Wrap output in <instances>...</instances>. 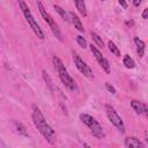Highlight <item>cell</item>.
Returning a JSON list of instances; mask_svg holds the SVG:
<instances>
[{
  "mask_svg": "<svg viewBox=\"0 0 148 148\" xmlns=\"http://www.w3.org/2000/svg\"><path fill=\"white\" fill-rule=\"evenodd\" d=\"M105 88H106V90H109L110 92H112V94H116L117 91H116V89H114V87L113 86H111L109 82H106L105 83Z\"/></svg>",
  "mask_w": 148,
  "mask_h": 148,
  "instance_id": "21",
  "label": "cell"
},
{
  "mask_svg": "<svg viewBox=\"0 0 148 148\" xmlns=\"http://www.w3.org/2000/svg\"><path fill=\"white\" fill-rule=\"evenodd\" d=\"M134 44H135V46H136V52H138L139 57L142 58L143 54H145V49H146L143 40L140 39L139 37H134Z\"/></svg>",
  "mask_w": 148,
  "mask_h": 148,
  "instance_id": "12",
  "label": "cell"
},
{
  "mask_svg": "<svg viewBox=\"0 0 148 148\" xmlns=\"http://www.w3.org/2000/svg\"><path fill=\"white\" fill-rule=\"evenodd\" d=\"M89 47H90V51L92 52V54H94V57H95V59L97 60V62H98V65L105 71V73H110V64H109V61H108V59L102 54V52L95 46V45H92V44H90L89 45Z\"/></svg>",
  "mask_w": 148,
  "mask_h": 148,
  "instance_id": "8",
  "label": "cell"
},
{
  "mask_svg": "<svg viewBox=\"0 0 148 148\" xmlns=\"http://www.w3.org/2000/svg\"><path fill=\"white\" fill-rule=\"evenodd\" d=\"M131 106L133 108V110L138 113V114H141V113H143V114H146L147 116V111H148V109H147V105L145 104V103H142V102H140V101H136V99H133L132 102H131Z\"/></svg>",
  "mask_w": 148,
  "mask_h": 148,
  "instance_id": "9",
  "label": "cell"
},
{
  "mask_svg": "<svg viewBox=\"0 0 148 148\" xmlns=\"http://www.w3.org/2000/svg\"><path fill=\"white\" fill-rule=\"evenodd\" d=\"M80 120L89 127L91 134H92L96 139H103V138L105 136V133H104L102 126L99 125V123H98L92 116L87 114V113H81V114H80Z\"/></svg>",
  "mask_w": 148,
  "mask_h": 148,
  "instance_id": "4",
  "label": "cell"
},
{
  "mask_svg": "<svg viewBox=\"0 0 148 148\" xmlns=\"http://www.w3.org/2000/svg\"><path fill=\"white\" fill-rule=\"evenodd\" d=\"M17 2H18V6H20V8H21V10H22V13H23V15H24V17H25L28 24L30 25V28L32 29V31L35 32V35H36L38 38L43 39V38H44V32L42 31L40 27L38 25L37 21L35 20V17H34L31 10L29 9L28 5L25 3V1H24V0H17Z\"/></svg>",
  "mask_w": 148,
  "mask_h": 148,
  "instance_id": "3",
  "label": "cell"
},
{
  "mask_svg": "<svg viewBox=\"0 0 148 148\" xmlns=\"http://www.w3.org/2000/svg\"><path fill=\"white\" fill-rule=\"evenodd\" d=\"M105 113L109 118V120L111 121V124L120 132V133H124L125 132V125H124V121L121 119V117L117 113V111L114 110V108L110 104H105Z\"/></svg>",
  "mask_w": 148,
  "mask_h": 148,
  "instance_id": "6",
  "label": "cell"
},
{
  "mask_svg": "<svg viewBox=\"0 0 148 148\" xmlns=\"http://www.w3.org/2000/svg\"><path fill=\"white\" fill-rule=\"evenodd\" d=\"M140 3H141V0H133V5H134L135 7H139Z\"/></svg>",
  "mask_w": 148,
  "mask_h": 148,
  "instance_id": "24",
  "label": "cell"
},
{
  "mask_svg": "<svg viewBox=\"0 0 148 148\" xmlns=\"http://www.w3.org/2000/svg\"><path fill=\"white\" fill-rule=\"evenodd\" d=\"M37 6H38V10H39V13H40V15H42V17L44 18V21L49 24V27H50V29L52 30V32L54 34V36L59 39V40H61L62 38H61V34H60V30H59V28H58V25H57V23H56V21H54V18L46 12V9H45V7L43 6V3L40 2V1H37Z\"/></svg>",
  "mask_w": 148,
  "mask_h": 148,
  "instance_id": "5",
  "label": "cell"
},
{
  "mask_svg": "<svg viewBox=\"0 0 148 148\" xmlns=\"http://www.w3.org/2000/svg\"><path fill=\"white\" fill-rule=\"evenodd\" d=\"M108 47H109L110 52L113 53L116 57H120V51H119L118 46H117L112 40H109V42H108Z\"/></svg>",
  "mask_w": 148,
  "mask_h": 148,
  "instance_id": "17",
  "label": "cell"
},
{
  "mask_svg": "<svg viewBox=\"0 0 148 148\" xmlns=\"http://www.w3.org/2000/svg\"><path fill=\"white\" fill-rule=\"evenodd\" d=\"M102 1H104V0H102Z\"/></svg>",
  "mask_w": 148,
  "mask_h": 148,
  "instance_id": "25",
  "label": "cell"
},
{
  "mask_svg": "<svg viewBox=\"0 0 148 148\" xmlns=\"http://www.w3.org/2000/svg\"><path fill=\"white\" fill-rule=\"evenodd\" d=\"M42 76H43V79H44V81H45V83H46V86H47V88L50 89V91H54V86H53V83H52V80H51V77H50V75L45 72V71H42Z\"/></svg>",
  "mask_w": 148,
  "mask_h": 148,
  "instance_id": "14",
  "label": "cell"
},
{
  "mask_svg": "<svg viewBox=\"0 0 148 148\" xmlns=\"http://www.w3.org/2000/svg\"><path fill=\"white\" fill-rule=\"evenodd\" d=\"M76 42H77V44L82 47V49H86L87 47V40H86V38L84 37H82V36H76Z\"/></svg>",
  "mask_w": 148,
  "mask_h": 148,
  "instance_id": "20",
  "label": "cell"
},
{
  "mask_svg": "<svg viewBox=\"0 0 148 148\" xmlns=\"http://www.w3.org/2000/svg\"><path fill=\"white\" fill-rule=\"evenodd\" d=\"M14 126H15L16 132H17L18 134H22V135L28 136V132L25 131V127H24V126H23L21 123H14Z\"/></svg>",
  "mask_w": 148,
  "mask_h": 148,
  "instance_id": "19",
  "label": "cell"
},
{
  "mask_svg": "<svg viewBox=\"0 0 148 148\" xmlns=\"http://www.w3.org/2000/svg\"><path fill=\"white\" fill-rule=\"evenodd\" d=\"M31 118H32V123H34L35 127L39 131V133L44 136V139L50 145L56 143L57 134H56L54 130L46 121L44 114L42 113V111H40V109L38 108L37 104H32V106H31Z\"/></svg>",
  "mask_w": 148,
  "mask_h": 148,
  "instance_id": "1",
  "label": "cell"
},
{
  "mask_svg": "<svg viewBox=\"0 0 148 148\" xmlns=\"http://www.w3.org/2000/svg\"><path fill=\"white\" fill-rule=\"evenodd\" d=\"M119 5H120L123 8H126V7H127V3H126L125 0H119Z\"/></svg>",
  "mask_w": 148,
  "mask_h": 148,
  "instance_id": "23",
  "label": "cell"
},
{
  "mask_svg": "<svg viewBox=\"0 0 148 148\" xmlns=\"http://www.w3.org/2000/svg\"><path fill=\"white\" fill-rule=\"evenodd\" d=\"M123 64H124V66H125L126 68H128V69L135 67V62H134V60H133L128 54H125V56H124V58H123Z\"/></svg>",
  "mask_w": 148,
  "mask_h": 148,
  "instance_id": "15",
  "label": "cell"
},
{
  "mask_svg": "<svg viewBox=\"0 0 148 148\" xmlns=\"http://www.w3.org/2000/svg\"><path fill=\"white\" fill-rule=\"evenodd\" d=\"M75 2V6H76V9L79 10V13L86 17L87 16V9H86V3H84V0H74Z\"/></svg>",
  "mask_w": 148,
  "mask_h": 148,
  "instance_id": "13",
  "label": "cell"
},
{
  "mask_svg": "<svg viewBox=\"0 0 148 148\" xmlns=\"http://www.w3.org/2000/svg\"><path fill=\"white\" fill-rule=\"evenodd\" d=\"M73 60H74V64L76 66V68L86 76L88 77L89 80H91L94 77V73H92V69L80 58V56L76 53V52H73Z\"/></svg>",
  "mask_w": 148,
  "mask_h": 148,
  "instance_id": "7",
  "label": "cell"
},
{
  "mask_svg": "<svg viewBox=\"0 0 148 148\" xmlns=\"http://www.w3.org/2000/svg\"><path fill=\"white\" fill-rule=\"evenodd\" d=\"M90 36H91L92 40L96 43V45H97L98 47H103V46H104V44H103V40H102V37H99V36H98L96 32L91 31V32H90Z\"/></svg>",
  "mask_w": 148,
  "mask_h": 148,
  "instance_id": "18",
  "label": "cell"
},
{
  "mask_svg": "<svg viewBox=\"0 0 148 148\" xmlns=\"http://www.w3.org/2000/svg\"><path fill=\"white\" fill-rule=\"evenodd\" d=\"M68 15H69V22H72L74 24V28H76V30H79L80 32H84V28L81 22V18L73 12H69Z\"/></svg>",
  "mask_w": 148,
  "mask_h": 148,
  "instance_id": "10",
  "label": "cell"
},
{
  "mask_svg": "<svg viewBox=\"0 0 148 148\" xmlns=\"http://www.w3.org/2000/svg\"><path fill=\"white\" fill-rule=\"evenodd\" d=\"M54 9H56V12L66 21V22H69V15H68V13L65 10V9H62L60 6H58V5H54Z\"/></svg>",
  "mask_w": 148,
  "mask_h": 148,
  "instance_id": "16",
  "label": "cell"
},
{
  "mask_svg": "<svg viewBox=\"0 0 148 148\" xmlns=\"http://www.w3.org/2000/svg\"><path fill=\"white\" fill-rule=\"evenodd\" d=\"M147 16H148V9L147 8H145L143 9V12H142V18H147Z\"/></svg>",
  "mask_w": 148,
  "mask_h": 148,
  "instance_id": "22",
  "label": "cell"
},
{
  "mask_svg": "<svg viewBox=\"0 0 148 148\" xmlns=\"http://www.w3.org/2000/svg\"><path fill=\"white\" fill-rule=\"evenodd\" d=\"M52 61H53V66H54V68H56L58 75H59L61 82L65 84V87H66L68 90L73 91V92H77V91H79L77 84H76V82L73 80V77L68 74V72H67V69H66L64 62L61 61V59L58 58L57 56H54V57L52 58Z\"/></svg>",
  "mask_w": 148,
  "mask_h": 148,
  "instance_id": "2",
  "label": "cell"
},
{
  "mask_svg": "<svg viewBox=\"0 0 148 148\" xmlns=\"http://www.w3.org/2000/svg\"><path fill=\"white\" fill-rule=\"evenodd\" d=\"M124 145L127 148H143V143L139 139H136L135 136H128V138H126L125 141H124Z\"/></svg>",
  "mask_w": 148,
  "mask_h": 148,
  "instance_id": "11",
  "label": "cell"
}]
</instances>
